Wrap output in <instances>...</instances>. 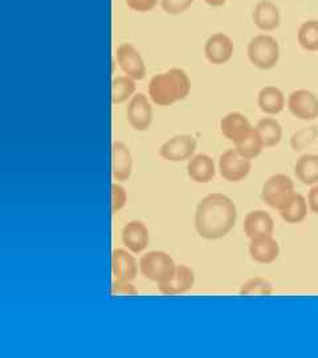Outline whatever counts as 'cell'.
Listing matches in <instances>:
<instances>
[{
    "label": "cell",
    "mask_w": 318,
    "mask_h": 358,
    "mask_svg": "<svg viewBox=\"0 0 318 358\" xmlns=\"http://www.w3.org/2000/svg\"><path fill=\"white\" fill-rule=\"evenodd\" d=\"M136 80L127 75L115 77L112 81V103L120 105L129 101L136 94Z\"/></svg>",
    "instance_id": "cell-25"
},
{
    "label": "cell",
    "mask_w": 318,
    "mask_h": 358,
    "mask_svg": "<svg viewBox=\"0 0 318 358\" xmlns=\"http://www.w3.org/2000/svg\"><path fill=\"white\" fill-rule=\"evenodd\" d=\"M194 1L195 0H159V6L164 13L177 16L189 11Z\"/></svg>",
    "instance_id": "cell-30"
},
{
    "label": "cell",
    "mask_w": 318,
    "mask_h": 358,
    "mask_svg": "<svg viewBox=\"0 0 318 358\" xmlns=\"http://www.w3.org/2000/svg\"><path fill=\"white\" fill-rule=\"evenodd\" d=\"M308 206H309V211H312L313 214L318 215V183L310 186V190L308 192Z\"/></svg>",
    "instance_id": "cell-34"
},
{
    "label": "cell",
    "mask_w": 318,
    "mask_h": 358,
    "mask_svg": "<svg viewBox=\"0 0 318 358\" xmlns=\"http://www.w3.org/2000/svg\"><path fill=\"white\" fill-rule=\"evenodd\" d=\"M296 192L293 179L287 174H273L261 186V201L270 208L279 210L281 205Z\"/></svg>",
    "instance_id": "cell-5"
},
{
    "label": "cell",
    "mask_w": 318,
    "mask_h": 358,
    "mask_svg": "<svg viewBox=\"0 0 318 358\" xmlns=\"http://www.w3.org/2000/svg\"><path fill=\"white\" fill-rule=\"evenodd\" d=\"M287 108L293 117L303 121H315L318 118V97L309 90H296L288 96Z\"/></svg>",
    "instance_id": "cell-10"
},
{
    "label": "cell",
    "mask_w": 318,
    "mask_h": 358,
    "mask_svg": "<svg viewBox=\"0 0 318 358\" xmlns=\"http://www.w3.org/2000/svg\"><path fill=\"white\" fill-rule=\"evenodd\" d=\"M191 92V80L182 68H170L152 77L149 83V97L154 105L171 106L185 99Z\"/></svg>",
    "instance_id": "cell-2"
},
{
    "label": "cell",
    "mask_w": 318,
    "mask_h": 358,
    "mask_svg": "<svg viewBox=\"0 0 318 358\" xmlns=\"http://www.w3.org/2000/svg\"><path fill=\"white\" fill-rule=\"evenodd\" d=\"M233 40L224 32H215L210 35L204 43V57L210 64H227L233 56Z\"/></svg>",
    "instance_id": "cell-11"
},
{
    "label": "cell",
    "mask_w": 318,
    "mask_h": 358,
    "mask_svg": "<svg viewBox=\"0 0 318 358\" xmlns=\"http://www.w3.org/2000/svg\"><path fill=\"white\" fill-rule=\"evenodd\" d=\"M133 155L125 142L115 141L112 143V176L118 182H125L133 173Z\"/></svg>",
    "instance_id": "cell-17"
},
{
    "label": "cell",
    "mask_w": 318,
    "mask_h": 358,
    "mask_svg": "<svg viewBox=\"0 0 318 358\" xmlns=\"http://www.w3.org/2000/svg\"><path fill=\"white\" fill-rule=\"evenodd\" d=\"M277 211L280 214L281 219L288 224H298L304 222L308 217V211H309L308 199L303 194L296 192L281 205Z\"/></svg>",
    "instance_id": "cell-21"
},
{
    "label": "cell",
    "mask_w": 318,
    "mask_h": 358,
    "mask_svg": "<svg viewBox=\"0 0 318 358\" xmlns=\"http://www.w3.org/2000/svg\"><path fill=\"white\" fill-rule=\"evenodd\" d=\"M203 1L210 7H222L227 3V0H203Z\"/></svg>",
    "instance_id": "cell-35"
},
{
    "label": "cell",
    "mask_w": 318,
    "mask_h": 358,
    "mask_svg": "<svg viewBox=\"0 0 318 358\" xmlns=\"http://www.w3.org/2000/svg\"><path fill=\"white\" fill-rule=\"evenodd\" d=\"M254 128L259 131L261 140L266 145V149L277 146L282 140V127L280 122L272 115L259 120Z\"/></svg>",
    "instance_id": "cell-24"
},
{
    "label": "cell",
    "mask_w": 318,
    "mask_h": 358,
    "mask_svg": "<svg viewBox=\"0 0 318 358\" xmlns=\"http://www.w3.org/2000/svg\"><path fill=\"white\" fill-rule=\"evenodd\" d=\"M254 129L248 117L240 112H229L220 120L222 134L233 145L242 141Z\"/></svg>",
    "instance_id": "cell-13"
},
{
    "label": "cell",
    "mask_w": 318,
    "mask_h": 358,
    "mask_svg": "<svg viewBox=\"0 0 318 358\" xmlns=\"http://www.w3.org/2000/svg\"><path fill=\"white\" fill-rule=\"evenodd\" d=\"M140 273L150 282H167L173 278L177 264L174 259L165 251H149L140 259Z\"/></svg>",
    "instance_id": "cell-4"
},
{
    "label": "cell",
    "mask_w": 318,
    "mask_h": 358,
    "mask_svg": "<svg viewBox=\"0 0 318 358\" xmlns=\"http://www.w3.org/2000/svg\"><path fill=\"white\" fill-rule=\"evenodd\" d=\"M215 174V162L208 154H194L187 162V176L195 183H208Z\"/></svg>",
    "instance_id": "cell-19"
},
{
    "label": "cell",
    "mask_w": 318,
    "mask_h": 358,
    "mask_svg": "<svg viewBox=\"0 0 318 358\" xmlns=\"http://www.w3.org/2000/svg\"><path fill=\"white\" fill-rule=\"evenodd\" d=\"M252 22L266 34L276 31L281 24L280 8L272 0H259L252 10Z\"/></svg>",
    "instance_id": "cell-14"
},
{
    "label": "cell",
    "mask_w": 318,
    "mask_h": 358,
    "mask_svg": "<svg viewBox=\"0 0 318 358\" xmlns=\"http://www.w3.org/2000/svg\"><path fill=\"white\" fill-rule=\"evenodd\" d=\"M138 263L129 250L117 248L112 254V273L115 279L133 282L138 273Z\"/></svg>",
    "instance_id": "cell-18"
},
{
    "label": "cell",
    "mask_w": 318,
    "mask_h": 358,
    "mask_svg": "<svg viewBox=\"0 0 318 358\" xmlns=\"http://www.w3.org/2000/svg\"><path fill=\"white\" fill-rule=\"evenodd\" d=\"M115 62L124 75L136 81L143 80L147 75L146 63L140 52L131 43H122L115 50Z\"/></svg>",
    "instance_id": "cell-6"
},
{
    "label": "cell",
    "mask_w": 318,
    "mask_h": 358,
    "mask_svg": "<svg viewBox=\"0 0 318 358\" xmlns=\"http://www.w3.org/2000/svg\"><path fill=\"white\" fill-rule=\"evenodd\" d=\"M294 176L306 186L318 183V154H304L294 164Z\"/></svg>",
    "instance_id": "cell-23"
},
{
    "label": "cell",
    "mask_w": 318,
    "mask_h": 358,
    "mask_svg": "<svg viewBox=\"0 0 318 358\" xmlns=\"http://www.w3.org/2000/svg\"><path fill=\"white\" fill-rule=\"evenodd\" d=\"M198 141L191 134H178L162 143L159 155L168 162L189 161L196 152Z\"/></svg>",
    "instance_id": "cell-9"
},
{
    "label": "cell",
    "mask_w": 318,
    "mask_h": 358,
    "mask_svg": "<svg viewBox=\"0 0 318 358\" xmlns=\"http://www.w3.org/2000/svg\"><path fill=\"white\" fill-rule=\"evenodd\" d=\"M238 220V207L224 194L214 192L198 203L195 208V230L207 241H217L227 236Z\"/></svg>",
    "instance_id": "cell-1"
},
{
    "label": "cell",
    "mask_w": 318,
    "mask_h": 358,
    "mask_svg": "<svg viewBox=\"0 0 318 358\" xmlns=\"http://www.w3.org/2000/svg\"><path fill=\"white\" fill-rule=\"evenodd\" d=\"M239 294L242 296H270L273 294V285L263 278H252L243 282Z\"/></svg>",
    "instance_id": "cell-28"
},
{
    "label": "cell",
    "mask_w": 318,
    "mask_h": 358,
    "mask_svg": "<svg viewBox=\"0 0 318 358\" xmlns=\"http://www.w3.org/2000/svg\"><path fill=\"white\" fill-rule=\"evenodd\" d=\"M217 170L220 176L229 182H240L248 177L252 170V161L244 158L238 150L229 149L219 157Z\"/></svg>",
    "instance_id": "cell-8"
},
{
    "label": "cell",
    "mask_w": 318,
    "mask_h": 358,
    "mask_svg": "<svg viewBox=\"0 0 318 358\" xmlns=\"http://www.w3.org/2000/svg\"><path fill=\"white\" fill-rule=\"evenodd\" d=\"M298 45L308 52L318 51V20H306L297 31Z\"/></svg>",
    "instance_id": "cell-27"
},
{
    "label": "cell",
    "mask_w": 318,
    "mask_h": 358,
    "mask_svg": "<svg viewBox=\"0 0 318 358\" xmlns=\"http://www.w3.org/2000/svg\"><path fill=\"white\" fill-rule=\"evenodd\" d=\"M110 294L112 296H136V294H138V291L131 284V282L115 279L112 285V289H110Z\"/></svg>",
    "instance_id": "cell-32"
},
{
    "label": "cell",
    "mask_w": 318,
    "mask_h": 358,
    "mask_svg": "<svg viewBox=\"0 0 318 358\" xmlns=\"http://www.w3.org/2000/svg\"><path fill=\"white\" fill-rule=\"evenodd\" d=\"M275 220L266 210H254L244 219V232L251 239L260 235H273Z\"/></svg>",
    "instance_id": "cell-20"
},
{
    "label": "cell",
    "mask_w": 318,
    "mask_h": 358,
    "mask_svg": "<svg viewBox=\"0 0 318 358\" xmlns=\"http://www.w3.org/2000/svg\"><path fill=\"white\" fill-rule=\"evenodd\" d=\"M248 252L259 264H270L280 256V245L273 235H260L250 239Z\"/></svg>",
    "instance_id": "cell-12"
},
{
    "label": "cell",
    "mask_w": 318,
    "mask_h": 358,
    "mask_svg": "<svg viewBox=\"0 0 318 358\" xmlns=\"http://www.w3.org/2000/svg\"><path fill=\"white\" fill-rule=\"evenodd\" d=\"M110 190H112V214H117L127 205V190L121 185H118L115 182L112 183Z\"/></svg>",
    "instance_id": "cell-31"
},
{
    "label": "cell",
    "mask_w": 318,
    "mask_h": 358,
    "mask_svg": "<svg viewBox=\"0 0 318 358\" xmlns=\"http://www.w3.org/2000/svg\"><path fill=\"white\" fill-rule=\"evenodd\" d=\"M280 44L269 34H259L250 40L247 56L254 68L261 71L273 69L280 62Z\"/></svg>",
    "instance_id": "cell-3"
},
{
    "label": "cell",
    "mask_w": 318,
    "mask_h": 358,
    "mask_svg": "<svg viewBox=\"0 0 318 358\" xmlns=\"http://www.w3.org/2000/svg\"><path fill=\"white\" fill-rule=\"evenodd\" d=\"M121 239L131 254H140L149 244V229L140 220H130L122 229Z\"/></svg>",
    "instance_id": "cell-15"
},
{
    "label": "cell",
    "mask_w": 318,
    "mask_h": 358,
    "mask_svg": "<svg viewBox=\"0 0 318 358\" xmlns=\"http://www.w3.org/2000/svg\"><path fill=\"white\" fill-rule=\"evenodd\" d=\"M127 122L137 131H146L153 124V103L149 96L136 93L127 103Z\"/></svg>",
    "instance_id": "cell-7"
},
{
    "label": "cell",
    "mask_w": 318,
    "mask_h": 358,
    "mask_svg": "<svg viewBox=\"0 0 318 358\" xmlns=\"http://www.w3.org/2000/svg\"><path fill=\"white\" fill-rule=\"evenodd\" d=\"M317 138V127L300 129L291 137V148H292L293 152H301L306 148H309Z\"/></svg>",
    "instance_id": "cell-29"
},
{
    "label": "cell",
    "mask_w": 318,
    "mask_h": 358,
    "mask_svg": "<svg viewBox=\"0 0 318 358\" xmlns=\"http://www.w3.org/2000/svg\"><path fill=\"white\" fill-rule=\"evenodd\" d=\"M195 284V273L194 271L185 266V264H177L175 272L173 278L167 282H159L157 284V288L161 294H183L192 289Z\"/></svg>",
    "instance_id": "cell-16"
},
{
    "label": "cell",
    "mask_w": 318,
    "mask_h": 358,
    "mask_svg": "<svg viewBox=\"0 0 318 358\" xmlns=\"http://www.w3.org/2000/svg\"><path fill=\"white\" fill-rule=\"evenodd\" d=\"M127 7L134 13H146L153 11L159 0H125Z\"/></svg>",
    "instance_id": "cell-33"
},
{
    "label": "cell",
    "mask_w": 318,
    "mask_h": 358,
    "mask_svg": "<svg viewBox=\"0 0 318 358\" xmlns=\"http://www.w3.org/2000/svg\"><path fill=\"white\" fill-rule=\"evenodd\" d=\"M235 149L244 158L254 161L260 154L263 153V150L266 149V145L261 140L259 131L254 128L245 138H243L242 141L235 143Z\"/></svg>",
    "instance_id": "cell-26"
},
{
    "label": "cell",
    "mask_w": 318,
    "mask_h": 358,
    "mask_svg": "<svg viewBox=\"0 0 318 358\" xmlns=\"http://www.w3.org/2000/svg\"><path fill=\"white\" fill-rule=\"evenodd\" d=\"M257 105L264 115H277L285 109L287 99L280 88L268 85L259 90Z\"/></svg>",
    "instance_id": "cell-22"
}]
</instances>
